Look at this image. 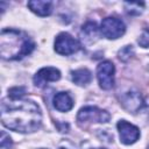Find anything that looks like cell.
<instances>
[{"label":"cell","mask_w":149,"mask_h":149,"mask_svg":"<svg viewBox=\"0 0 149 149\" xmlns=\"http://www.w3.org/2000/svg\"><path fill=\"white\" fill-rule=\"evenodd\" d=\"M61 149H64V148H61Z\"/></svg>","instance_id":"cell-19"},{"label":"cell","mask_w":149,"mask_h":149,"mask_svg":"<svg viewBox=\"0 0 149 149\" xmlns=\"http://www.w3.org/2000/svg\"><path fill=\"white\" fill-rule=\"evenodd\" d=\"M100 31L106 38L115 40L121 37L125 34L126 26L120 19L114 16H108L102 20L100 24Z\"/></svg>","instance_id":"cell-3"},{"label":"cell","mask_w":149,"mask_h":149,"mask_svg":"<svg viewBox=\"0 0 149 149\" xmlns=\"http://www.w3.org/2000/svg\"><path fill=\"white\" fill-rule=\"evenodd\" d=\"M143 6H144L143 2H125L126 10L130 14H140L141 12L140 7H143Z\"/></svg>","instance_id":"cell-15"},{"label":"cell","mask_w":149,"mask_h":149,"mask_svg":"<svg viewBox=\"0 0 149 149\" xmlns=\"http://www.w3.org/2000/svg\"><path fill=\"white\" fill-rule=\"evenodd\" d=\"M0 146L2 149H9V147L12 146V140L9 137V135H7L3 130L1 132V139H0Z\"/></svg>","instance_id":"cell-18"},{"label":"cell","mask_w":149,"mask_h":149,"mask_svg":"<svg viewBox=\"0 0 149 149\" xmlns=\"http://www.w3.org/2000/svg\"><path fill=\"white\" fill-rule=\"evenodd\" d=\"M72 81L79 86H85L92 80V74L87 69H78L71 72Z\"/></svg>","instance_id":"cell-12"},{"label":"cell","mask_w":149,"mask_h":149,"mask_svg":"<svg viewBox=\"0 0 149 149\" xmlns=\"http://www.w3.org/2000/svg\"><path fill=\"white\" fill-rule=\"evenodd\" d=\"M28 7L40 16H47L51 14L52 3L50 1H42V0H33L28 2Z\"/></svg>","instance_id":"cell-11"},{"label":"cell","mask_w":149,"mask_h":149,"mask_svg":"<svg viewBox=\"0 0 149 149\" xmlns=\"http://www.w3.org/2000/svg\"><path fill=\"white\" fill-rule=\"evenodd\" d=\"M34 42L23 31L3 29L0 35V55L3 59H20L34 50Z\"/></svg>","instance_id":"cell-2"},{"label":"cell","mask_w":149,"mask_h":149,"mask_svg":"<svg viewBox=\"0 0 149 149\" xmlns=\"http://www.w3.org/2000/svg\"><path fill=\"white\" fill-rule=\"evenodd\" d=\"M114 72L115 68L112 62L104 61L97 68V78L101 88L109 90L114 86Z\"/></svg>","instance_id":"cell-5"},{"label":"cell","mask_w":149,"mask_h":149,"mask_svg":"<svg viewBox=\"0 0 149 149\" xmlns=\"http://www.w3.org/2000/svg\"><path fill=\"white\" fill-rule=\"evenodd\" d=\"M121 104L128 112H132V113H136L144 105L141 94L135 91H129L125 93L121 97Z\"/></svg>","instance_id":"cell-9"},{"label":"cell","mask_w":149,"mask_h":149,"mask_svg":"<svg viewBox=\"0 0 149 149\" xmlns=\"http://www.w3.org/2000/svg\"><path fill=\"white\" fill-rule=\"evenodd\" d=\"M148 149H149V148H148Z\"/></svg>","instance_id":"cell-20"},{"label":"cell","mask_w":149,"mask_h":149,"mask_svg":"<svg viewBox=\"0 0 149 149\" xmlns=\"http://www.w3.org/2000/svg\"><path fill=\"white\" fill-rule=\"evenodd\" d=\"M133 55H134V49H133L132 45H126V47H123V48L119 51V54H118L120 61H122V62H127Z\"/></svg>","instance_id":"cell-14"},{"label":"cell","mask_w":149,"mask_h":149,"mask_svg":"<svg viewBox=\"0 0 149 149\" xmlns=\"http://www.w3.org/2000/svg\"><path fill=\"white\" fill-rule=\"evenodd\" d=\"M80 49L79 42L68 33H61L55 40V50L59 55H71Z\"/></svg>","instance_id":"cell-4"},{"label":"cell","mask_w":149,"mask_h":149,"mask_svg":"<svg viewBox=\"0 0 149 149\" xmlns=\"http://www.w3.org/2000/svg\"><path fill=\"white\" fill-rule=\"evenodd\" d=\"M118 130H119V135H120V141L123 144H133L134 142H136L140 137V129L125 121V120H120L116 125Z\"/></svg>","instance_id":"cell-7"},{"label":"cell","mask_w":149,"mask_h":149,"mask_svg":"<svg viewBox=\"0 0 149 149\" xmlns=\"http://www.w3.org/2000/svg\"><path fill=\"white\" fill-rule=\"evenodd\" d=\"M111 115L108 112L100 109L98 107L94 106H86L83 107L77 115V120L80 122H85V121H90V122H101L105 123L107 121H109Z\"/></svg>","instance_id":"cell-6"},{"label":"cell","mask_w":149,"mask_h":149,"mask_svg":"<svg viewBox=\"0 0 149 149\" xmlns=\"http://www.w3.org/2000/svg\"><path fill=\"white\" fill-rule=\"evenodd\" d=\"M26 94L24 87H13L8 91V98L10 99H21Z\"/></svg>","instance_id":"cell-16"},{"label":"cell","mask_w":149,"mask_h":149,"mask_svg":"<svg viewBox=\"0 0 149 149\" xmlns=\"http://www.w3.org/2000/svg\"><path fill=\"white\" fill-rule=\"evenodd\" d=\"M139 44L143 48H149V28H146L137 40Z\"/></svg>","instance_id":"cell-17"},{"label":"cell","mask_w":149,"mask_h":149,"mask_svg":"<svg viewBox=\"0 0 149 149\" xmlns=\"http://www.w3.org/2000/svg\"><path fill=\"white\" fill-rule=\"evenodd\" d=\"M1 122L19 133H33L41 127L42 113L37 104L28 99H3L1 102Z\"/></svg>","instance_id":"cell-1"},{"label":"cell","mask_w":149,"mask_h":149,"mask_svg":"<svg viewBox=\"0 0 149 149\" xmlns=\"http://www.w3.org/2000/svg\"><path fill=\"white\" fill-rule=\"evenodd\" d=\"M97 31H98V28H97L95 22H87L81 28L83 40H85L87 42H92L93 38L97 37Z\"/></svg>","instance_id":"cell-13"},{"label":"cell","mask_w":149,"mask_h":149,"mask_svg":"<svg viewBox=\"0 0 149 149\" xmlns=\"http://www.w3.org/2000/svg\"><path fill=\"white\" fill-rule=\"evenodd\" d=\"M54 106L61 112H68L73 107V100L66 92H58L54 97Z\"/></svg>","instance_id":"cell-10"},{"label":"cell","mask_w":149,"mask_h":149,"mask_svg":"<svg viewBox=\"0 0 149 149\" xmlns=\"http://www.w3.org/2000/svg\"><path fill=\"white\" fill-rule=\"evenodd\" d=\"M59 78H61L59 70L56 68H52V66H48V68H43L36 72V74L34 76V84L37 87H43L48 83L56 81Z\"/></svg>","instance_id":"cell-8"}]
</instances>
